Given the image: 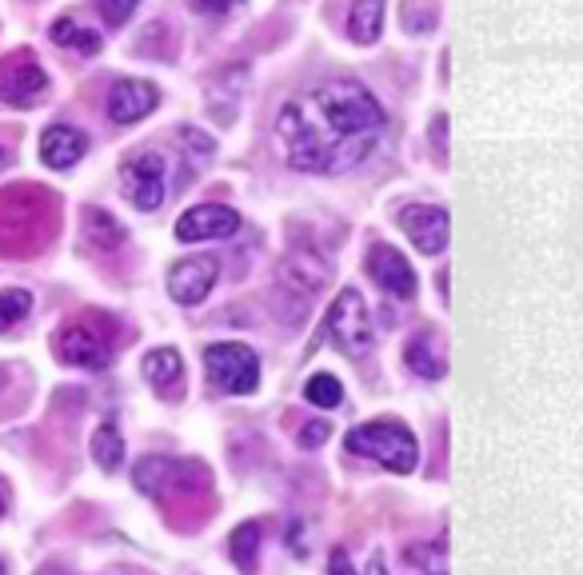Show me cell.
Masks as SVG:
<instances>
[{
    "instance_id": "cell-1",
    "label": "cell",
    "mask_w": 583,
    "mask_h": 575,
    "mask_svg": "<svg viewBox=\"0 0 583 575\" xmlns=\"http://www.w3.org/2000/svg\"><path fill=\"white\" fill-rule=\"evenodd\" d=\"M388 128V112L360 80H328L288 100L276 116V136L292 168L344 176L372 157Z\"/></svg>"
},
{
    "instance_id": "cell-2",
    "label": "cell",
    "mask_w": 583,
    "mask_h": 575,
    "mask_svg": "<svg viewBox=\"0 0 583 575\" xmlns=\"http://www.w3.org/2000/svg\"><path fill=\"white\" fill-rule=\"evenodd\" d=\"M328 280H332V264H328V257H324L320 248H312V245L292 248V252L280 260V268H276L273 312L284 320V324H300V320L308 316L312 300L320 296V288Z\"/></svg>"
},
{
    "instance_id": "cell-3",
    "label": "cell",
    "mask_w": 583,
    "mask_h": 575,
    "mask_svg": "<svg viewBox=\"0 0 583 575\" xmlns=\"http://www.w3.org/2000/svg\"><path fill=\"white\" fill-rule=\"evenodd\" d=\"M45 209H49L45 188H9L0 197V252L4 257L25 260L28 252L45 245V236H49Z\"/></svg>"
},
{
    "instance_id": "cell-4",
    "label": "cell",
    "mask_w": 583,
    "mask_h": 575,
    "mask_svg": "<svg viewBox=\"0 0 583 575\" xmlns=\"http://www.w3.org/2000/svg\"><path fill=\"white\" fill-rule=\"evenodd\" d=\"M347 452L368 455L380 467L396 472V476H408L420 464V443L411 436L408 424L400 420H368V424H356L347 432Z\"/></svg>"
},
{
    "instance_id": "cell-5",
    "label": "cell",
    "mask_w": 583,
    "mask_h": 575,
    "mask_svg": "<svg viewBox=\"0 0 583 575\" xmlns=\"http://www.w3.org/2000/svg\"><path fill=\"white\" fill-rule=\"evenodd\" d=\"M204 372H208L212 388L224 396H252L261 384V360L249 343H208Z\"/></svg>"
},
{
    "instance_id": "cell-6",
    "label": "cell",
    "mask_w": 583,
    "mask_h": 575,
    "mask_svg": "<svg viewBox=\"0 0 583 575\" xmlns=\"http://www.w3.org/2000/svg\"><path fill=\"white\" fill-rule=\"evenodd\" d=\"M324 336L344 355L368 352V343H372V320H368V304H364L360 288H340V296L328 308V320H324Z\"/></svg>"
},
{
    "instance_id": "cell-7",
    "label": "cell",
    "mask_w": 583,
    "mask_h": 575,
    "mask_svg": "<svg viewBox=\"0 0 583 575\" xmlns=\"http://www.w3.org/2000/svg\"><path fill=\"white\" fill-rule=\"evenodd\" d=\"M56 355L64 364L88 367V372H100V367L112 364V336L104 332L100 320H73L56 332Z\"/></svg>"
},
{
    "instance_id": "cell-8",
    "label": "cell",
    "mask_w": 583,
    "mask_h": 575,
    "mask_svg": "<svg viewBox=\"0 0 583 575\" xmlns=\"http://www.w3.org/2000/svg\"><path fill=\"white\" fill-rule=\"evenodd\" d=\"M121 184H125V197L140 212H156L164 204V192H168V164L156 152H140V157L121 164Z\"/></svg>"
},
{
    "instance_id": "cell-9",
    "label": "cell",
    "mask_w": 583,
    "mask_h": 575,
    "mask_svg": "<svg viewBox=\"0 0 583 575\" xmlns=\"http://www.w3.org/2000/svg\"><path fill=\"white\" fill-rule=\"evenodd\" d=\"M400 228L423 257H440L447 240H452V216L440 204H404L400 209Z\"/></svg>"
},
{
    "instance_id": "cell-10",
    "label": "cell",
    "mask_w": 583,
    "mask_h": 575,
    "mask_svg": "<svg viewBox=\"0 0 583 575\" xmlns=\"http://www.w3.org/2000/svg\"><path fill=\"white\" fill-rule=\"evenodd\" d=\"M49 88V76L37 64L33 52H13L0 61V100L13 109H28L37 104V97Z\"/></svg>"
},
{
    "instance_id": "cell-11",
    "label": "cell",
    "mask_w": 583,
    "mask_h": 575,
    "mask_svg": "<svg viewBox=\"0 0 583 575\" xmlns=\"http://www.w3.org/2000/svg\"><path fill=\"white\" fill-rule=\"evenodd\" d=\"M240 233V216L228 204H197L176 221V240L197 245V240H228Z\"/></svg>"
},
{
    "instance_id": "cell-12",
    "label": "cell",
    "mask_w": 583,
    "mask_h": 575,
    "mask_svg": "<svg viewBox=\"0 0 583 575\" xmlns=\"http://www.w3.org/2000/svg\"><path fill=\"white\" fill-rule=\"evenodd\" d=\"M368 276L376 280V288H384V292L396 296V300H411L416 288H420L408 257L392 245H372V252H368Z\"/></svg>"
},
{
    "instance_id": "cell-13",
    "label": "cell",
    "mask_w": 583,
    "mask_h": 575,
    "mask_svg": "<svg viewBox=\"0 0 583 575\" xmlns=\"http://www.w3.org/2000/svg\"><path fill=\"white\" fill-rule=\"evenodd\" d=\"M220 276V264L212 257H188V260H176L173 268H168V292H173L176 304L185 308H197L204 296L212 292V284Z\"/></svg>"
},
{
    "instance_id": "cell-14",
    "label": "cell",
    "mask_w": 583,
    "mask_h": 575,
    "mask_svg": "<svg viewBox=\"0 0 583 575\" xmlns=\"http://www.w3.org/2000/svg\"><path fill=\"white\" fill-rule=\"evenodd\" d=\"M161 104V92L149 80H116L109 92V121L112 124H137Z\"/></svg>"
},
{
    "instance_id": "cell-15",
    "label": "cell",
    "mask_w": 583,
    "mask_h": 575,
    "mask_svg": "<svg viewBox=\"0 0 583 575\" xmlns=\"http://www.w3.org/2000/svg\"><path fill=\"white\" fill-rule=\"evenodd\" d=\"M404 364L420 379H444L447 376V343L440 332L423 328L404 343Z\"/></svg>"
},
{
    "instance_id": "cell-16",
    "label": "cell",
    "mask_w": 583,
    "mask_h": 575,
    "mask_svg": "<svg viewBox=\"0 0 583 575\" xmlns=\"http://www.w3.org/2000/svg\"><path fill=\"white\" fill-rule=\"evenodd\" d=\"M88 152V136L80 133V128H73V124H52V128H45V136H40V160L49 164V168H73L76 160Z\"/></svg>"
},
{
    "instance_id": "cell-17",
    "label": "cell",
    "mask_w": 583,
    "mask_h": 575,
    "mask_svg": "<svg viewBox=\"0 0 583 575\" xmlns=\"http://www.w3.org/2000/svg\"><path fill=\"white\" fill-rule=\"evenodd\" d=\"M244 85H249V68H244V64L220 68V73L208 80V109H212V116H216L220 124L232 121V112H237Z\"/></svg>"
},
{
    "instance_id": "cell-18",
    "label": "cell",
    "mask_w": 583,
    "mask_h": 575,
    "mask_svg": "<svg viewBox=\"0 0 583 575\" xmlns=\"http://www.w3.org/2000/svg\"><path fill=\"white\" fill-rule=\"evenodd\" d=\"M347 33H352L356 45H376L380 33H384V0H352Z\"/></svg>"
},
{
    "instance_id": "cell-19",
    "label": "cell",
    "mask_w": 583,
    "mask_h": 575,
    "mask_svg": "<svg viewBox=\"0 0 583 575\" xmlns=\"http://www.w3.org/2000/svg\"><path fill=\"white\" fill-rule=\"evenodd\" d=\"M144 379H149L156 392H168L173 384H180V372H185V360L176 348H156V352L144 355V364H140Z\"/></svg>"
},
{
    "instance_id": "cell-20",
    "label": "cell",
    "mask_w": 583,
    "mask_h": 575,
    "mask_svg": "<svg viewBox=\"0 0 583 575\" xmlns=\"http://www.w3.org/2000/svg\"><path fill=\"white\" fill-rule=\"evenodd\" d=\"M52 45L76 49V52H85V57H97L104 40H100V33H92V28L76 25L73 16H61V21H52Z\"/></svg>"
},
{
    "instance_id": "cell-21",
    "label": "cell",
    "mask_w": 583,
    "mask_h": 575,
    "mask_svg": "<svg viewBox=\"0 0 583 575\" xmlns=\"http://www.w3.org/2000/svg\"><path fill=\"white\" fill-rule=\"evenodd\" d=\"M92 460H97L104 472H116V467L125 464V440H121V428H116L112 420L92 432Z\"/></svg>"
},
{
    "instance_id": "cell-22",
    "label": "cell",
    "mask_w": 583,
    "mask_h": 575,
    "mask_svg": "<svg viewBox=\"0 0 583 575\" xmlns=\"http://www.w3.org/2000/svg\"><path fill=\"white\" fill-rule=\"evenodd\" d=\"M261 536H264V527L256 524V520L240 524L237 532L228 536V543H232V560H237V567L244 575L256 572V551H261Z\"/></svg>"
},
{
    "instance_id": "cell-23",
    "label": "cell",
    "mask_w": 583,
    "mask_h": 575,
    "mask_svg": "<svg viewBox=\"0 0 583 575\" xmlns=\"http://www.w3.org/2000/svg\"><path fill=\"white\" fill-rule=\"evenodd\" d=\"M85 228H88V240L97 248H121L125 245V224L109 216L104 209H88L85 212Z\"/></svg>"
},
{
    "instance_id": "cell-24",
    "label": "cell",
    "mask_w": 583,
    "mask_h": 575,
    "mask_svg": "<svg viewBox=\"0 0 583 575\" xmlns=\"http://www.w3.org/2000/svg\"><path fill=\"white\" fill-rule=\"evenodd\" d=\"M304 396H308V404L316 408H335L344 400V388H340V379L332 372H316V376L304 384Z\"/></svg>"
},
{
    "instance_id": "cell-25",
    "label": "cell",
    "mask_w": 583,
    "mask_h": 575,
    "mask_svg": "<svg viewBox=\"0 0 583 575\" xmlns=\"http://www.w3.org/2000/svg\"><path fill=\"white\" fill-rule=\"evenodd\" d=\"M28 308H33V296L25 288H4L0 292V332H9L16 320H25Z\"/></svg>"
},
{
    "instance_id": "cell-26",
    "label": "cell",
    "mask_w": 583,
    "mask_h": 575,
    "mask_svg": "<svg viewBox=\"0 0 583 575\" xmlns=\"http://www.w3.org/2000/svg\"><path fill=\"white\" fill-rule=\"evenodd\" d=\"M137 4L140 0H97V9H100V16L109 21L112 28H121L128 21V16L137 13Z\"/></svg>"
},
{
    "instance_id": "cell-27",
    "label": "cell",
    "mask_w": 583,
    "mask_h": 575,
    "mask_svg": "<svg viewBox=\"0 0 583 575\" xmlns=\"http://www.w3.org/2000/svg\"><path fill=\"white\" fill-rule=\"evenodd\" d=\"M180 145L192 148V164H204V160L216 152V145H212L204 133H197V128H180Z\"/></svg>"
},
{
    "instance_id": "cell-28",
    "label": "cell",
    "mask_w": 583,
    "mask_h": 575,
    "mask_svg": "<svg viewBox=\"0 0 583 575\" xmlns=\"http://www.w3.org/2000/svg\"><path fill=\"white\" fill-rule=\"evenodd\" d=\"M328 436H332V424H328V420H316L308 428H300V448H320Z\"/></svg>"
},
{
    "instance_id": "cell-29",
    "label": "cell",
    "mask_w": 583,
    "mask_h": 575,
    "mask_svg": "<svg viewBox=\"0 0 583 575\" xmlns=\"http://www.w3.org/2000/svg\"><path fill=\"white\" fill-rule=\"evenodd\" d=\"M192 4H197V13L224 16V13H232L237 4H244V0H192Z\"/></svg>"
},
{
    "instance_id": "cell-30",
    "label": "cell",
    "mask_w": 583,
    "mask_h": 575,
    "mask_svg": "<svg viewBox=\"0 0 583 575\" xmlns=\"http://www.w3.org/2000/svg\"><path fill=\"white\" fill-rule=\"evenodd\" d=\"M328 575H356V567H352V560H347V551H332Z\"/></svg>"
},
{
    "instance_id": "cell-31",
    "label": "cell",
    "mask_w": 583,
    "mask_h": 575,
    "mask_svg": "<svg viewBox=\"0 0 583 575\" xmlns=\"http://www.w3.org/2000/svg\"><path fill=\"white\" fill-rule=\"evenodd\" d=\"M368 575H384V560H380V555H372V563H368Z\"/></svg>"
},
{
    "instance_id": "cell-32",
    "label": "cell",
    "mask_w": 583,
    "mask_h": 575,
    "mask_svg": "<svg viewBox=\"0 0 583 575\" xmlns=\"http://www.w3.org/2000/svg\"><path fill=\"white\" fill-rule=\"evenodd\" d=\"M9 512V488H4V479H0V515Z\"/></svg>"
},
{
    "instance_id": "cell-33",
    "label": "cell",
    "mask_w": 583,
    "mask_h": 575,
    "mask_svg": "<svg viewBox=\"0 0 583 575\" xmlns=\"http://www.w3.org/2000/svg\"><path fill=\"white\" fill-rule=\"evenodd\" d=\"M4 164H9V157H4V148H0V168H4Z\"/></svg>"
},
{
    "instance_id": "cell-34",
    "label": "cell",
    "mask_w": 583,
    "mask_h": 575,
    "mask_svg": "<svg viewBox=\"0 0 583 575\" xmlns=\"http://www.w3.org/2000/svg\"><path fill=\"white\" fill-rule=\"evenodd\" d=\"M0 575H4V563H0Z\"/></svg>"
},
{
    "instance_id": "cell-35",
    "label": "cell",
    "mask_w": 583,
    "mask_h": 575,
    "mask_svg": "<svg viewBox=\"0 0 583 575\" xmlns=\"http://www.w3.org/2000/svg\"><path fill=\"white\" fill-rule=\"evenodd\" d=\"M45 575H52V572H45Z\"/></svg>"
}]
</instances>
